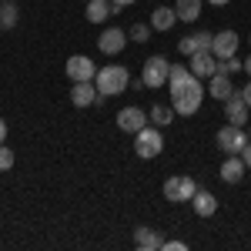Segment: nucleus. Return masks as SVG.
<instances>
[{"mask_svg": "<svg viewBox=\"0 0 251 251\" xmlns=\"http://www.w3.org/2000/svg\"><path fill=\"white\" fill-rule=\"evenodd\" d=\"M204 94H208V87L201 84V77H191L184 87H177L171 94V107L174 114H198V107H201V100H204Z\"/></svg>", "mask_w": 251, "mask_h": 251, "instance_id": "1", "label": "nucleus"}, {"mask_svg": "<svg viewBox=\"0 0 251 251\" xmlns=\"http://www.w3.org/2000/svg\"><path fill=\"white\" fill-rule=\"evenodd\" d=\"M94 84L104 97H114V94H124V91L131 87V74H127V67H121V64H107V67H100L94 74Z\"/></svg>", "mask_w": 251, "mask_h": 251, "instance_id": "2", "label": "nucleus"}, {"mask_svg": "<svg viewBox=\"0 0 251 251\" xmlns=\"http://www.w3.org/2000/svg\"><path fill=\"white\" fill-rule=\"evenodd\" d=\"M161 151H164V137H161V131L151 127V124H144V127L134 134V154L144 157V161H151V157H157Z\"/></svg>", "mask_w": 251, "mask_h": 251, "instance_id": "3", "label": "nucleus"}, {"mask_svg": "<svg viewBox=\"0 0 251 251\" xmlns=\"http://www.w3.org/2000/svg\"><path fill=\"white\" fill-rule=\"evenodd\" d=\"M168 74H171V64H168V57L154 54V57H148V60H144L141 80H144V87L157 91V87H164V84H168Z\"/></svg>", "mask_w": 251, "mask_h": 251, "instance_id": "4", "label": "nucleus"}, {"mask_svg": "<svg viewBox=\"0 0 251 251\" xmlns=\"http://www.w3.org/2000/svg\"><path fill=\"white\" fill-rule=\"evenodd\" d=\"M194 191H198V184H194V177H188V174H177V177H168V181H164V198H168L171 204L191 201Z\"/></svg>", "mask_w": 251, "mask_h": 251, "instance_id": "5", "label": "nucleus"}, {"mask_svg": "<svg viewBox=\"0 0 251 251\" xmlns=\"http://www.w3.org/2000/svg\"><path fill=\"white\" fill-rule=\"evenodd\" d=\"M245 144H248V134H245V127H238V124H228V127L218 131V148H221L225 154H241Z\"/></svg>", "mask_w": 251, "mask_h": 251, "instance_id": "6", "label": "nucleus"}, {"mask_svg": "<svg viewBox=\"0 0 251 251\" xmlns=\"http://www.w3.org/2000/svg\"><path fill=\"white\" fill-rule=\"evenodd\" d=\"M127 40H131V37H127V30H121V27H107V30L97 37V47H100V54H111V57H114V54H121V50L127 47Z\"/></svg>", "mask_w": 251, "mask_h": 251, "instance_id": "7", "label": "nucleus"}, {"mask_svg": "<svg viewBox=\"0 0 251 251\" xmlns=\"http://www.w3.org/2000/svg\"><path fill=\"white\" fill-rule=\"evenodd\" d=\"M64 71H67V77L74 80V84H77V80H94V74H97L94 60L84 57V54H74V57L67 60V67H64Z\"/></svg>", "mask_w": 251, "mask_h": 251, "instance_id": "8", "label": "nucleus"}, {"mask_svg": "<svg viewBox=\"0 0 251 251\" xmlns=\"http://www.w3.org/2000/svg\"><path fill=\"white\" fill-rule=\"evenodd\" d=\"M148 121H151V117L144 114L141 107H121V111H117V127L127 131V134H137Z\"/></svg>", "mask_w": 251, "mask_h": 251, "instance_id": "9", "label": "nucleus"}, {"mask_svg": "<svg viewBox=\"0 0 251 251\" xmlns=\"http://www.w3.org/2000/svg\"><path fill=\"white\" fill-rule=\"evenodd\" d=\"M211 54L218 60L238 54V34H234V30H221V34H214V37H211Z\"/></svg>", "mask_w": 251, "mask_h": 251, "instance_id": "10", "label": "nucleus"}, {"mask_svg": "<svg viewBox=\"0 0 251 251\" xmlns=\"http://www.w3.org/2000/svg\"><path fill=\"white\" fill-rule=\"evenodd\" d=\"M248 104H245V97L238 94V91H234L231 97H228V100H225V114H228V124H238V127H245V124H248Z\"/></svg>", "mask_w": 251, "mask_h": 251, "instance_id": "11", "label": "nucleus"}, {"mask_svg": "<svg viewBox=\"0 0 251 251\" xmlns=\"http://www.w3.org/2000/svg\"><path fill=\"white\" fill-rule=\"evenodd\" d=\"M191 74L194 77H211V74H218V57H214L211 50H198V54H191Z\"/></svg>", "mask_w": 251, "mask_h": 251, "instance_id": "12", "label": "nucleus"}, {"mask_svg": "<svg viewBox=\"0 0 251 251\" xmlns=\"http://www.w3.org/2000/svg\"><path fill=\"white\" fill-rule=\"evenodd\" d=\"M97 94H100L97 84H91V80H77V84L71 87V104H74V107H91V104L97 100Z\"/></svg>", "mask_w": 251, "mask_h": 251, "instance_id": "13", "label": "nucleus"}, {"mask_svg": "<svg viewBox=\"0 0 251 251\" xmlns=\"http://www.w3.org/2000/svg\"><path fill=\"white\" fill-rule=\"evenodd\" d=\"M245 171H248V164L241 161V154H228L218 174H221V181H228V184H238V181L245 177Z\"/></svg>", "mask_w": 251, "mask_h": 251, "instance_id": "14", "label": "nucleus"}, {"mask_svg": "<svg viewBox=\"0 0 251 251\" xmlns=\"http://www.w3.org/2000/svg\"><path fill=\"white\" fill-rule=\"evenodd\" d=\"M208 80H211V84H208V94H211L214 100H221V104H225V100L234 94V87H231V74H221V71H218V74H211Z\"/></svg>", "mask_w": 251, "mask_h": 251, "instance_id": "15", "label": "nucleus"}, {"mask_svg": "<svg viewBox=\"0 0 251 251\" xmlns=\"http://www.w3.org/2000/svg\"><path fill=\"white\" fill-rule=\"evenodd\" d=\"M191 204H194V214H198V218H211V214L218 211V198H214L211 191H204V188L194 191Z\"/></svg>", "mask_w": 251, "mask_h": 251, "instance_id": "16", "label": "nucleus"}, {"mask_svg": "<svg viewBox=\"0 0 251 251\" xmlns=\"http://www.w3.org/2000/svg\"><path fill=\"white\" fill-rule=\"evenodd\" d=\"M134 245L141 251H161L164 248V238H161L154 228H144V225H141V228L134 231Z\"/></svg>", "mask_w": 251, "mask_h": 251, "instance_id": "17", "label": "nucleus"}, {"mask_svg": "<svg viewBox=\"0 0 251 251\" xmlns=\"http://www.w3.org/2000/svg\"><path fill=\"white\" fill-rule=\"evenodd\" d=\"M174 24H177V10H174V7H154V10H151V27H154V30L168 34Z\"/></svg>", "mask_w": 251, "mask_h": 251, "instance_id": "18", "label": "nucleus"}, {"mask_svg": "<svg viewBox=\"0 0 251 251\" xmlns=\"http://www.w3.org/2000/svg\"><path fill=\"white\" fill-rule=\"evenodd\" d=\"M111 14H114V3L111 0H87V20L91 24H104Z\"/></svg>", "mask_w": 251, "mask_h": 251, "instance_id": "19", "label": "nucleus"}, {"mask_svg": "<svg viewBox=\"0 0 251 251\" xmlns=\"http://www.w3.org/2000/svg\"><path fill=\"white\" fill-rule=\"evenodd\" d=\"M201 7H204V0H177L174 3L177 20H188V24H194V20L201 17Z\"/></svg>", "mask_w": 251, "mask_h": 251, "instance_id": "20", "label": "nucleus"}, {"mask_svg": "<svg viewBox=\"0 0 251 251\" xmlns=\"http://www.w3.org/2000/svg\"><path fill=\"white\" fill-rule=\"evenodd\" d=\"M148 117L154 121V127H168L174 121V107H164V104H154L151 111H148Z\"/></svg>", "mask_w": 251, "mask_h": 251, "instance_id": "21", "label": "nucleus"}, {"mask_svg": "<svg viewBox=\"0 0 251 251\" xmlns=\"http://www.w3.org/2000/svg\"><path fill=\"white\" fill-rule=\"evenodd\" d=\"M14 24H17V3H14V0H3V3H0V27L10 30Z\"/></svg>", "mask_w": 251, "mask_h": 251, "instance_id": "22", "label": "nucleus"}, {"mask_svg": "<svg viewBox=\"0 0 251 251\" xmlns=\"http://www.w3.org/2000/svg\"><path fill=\"white\" fill-rule=\"evenodd\" d=\"M151 30H154V27L141 20V24H134V27L127 30V37H131V40H137V44H144V40H151Z\"/></svg>", "mask_w": 251, "mask_h": 251, "instance_id": "23", "label": "nucleus"}, {"mask_svg": "<svg viewBox=\"0 0 251 251\" xmlns=\"http://www.w3.org/2000/svg\"><path fill=\"white\" fill-rule=\"evenodd\" d=\"M177 50L184 54V57H191V54H198L201 50V40H198V34H188V37L177 44Z\"/></svg>", "mask_w": 251, "mask_h": 251, "instance_id": "24", "label": "nucleus"}, {"mask_svg": "<svg viewBox=\"0 0 251 251\" xmlns=\"http://www.w3.org/2000/svg\"><path fill=\"white\" fill-rule=\"evenodd\" d=\"M241 64H245V60H238V54H231V57L218 60V71H221V74H234V71H241Z\"/></svg>", "mask_w": 251, "mask_h": 251, "instance_id": "25", "label": "nucleus"}, {"mask_svg": "<svg viewBox=\"0 0 251 251\" xmlns=\"http://www.w3.org/2000/svg\"><path fill=\"white\" fill-rule=\"evenodd\" d=\"M14 168V151L7 144H0V171H10Z\"/></svg>", "mask_w": 251, "mask_h": 251, "instance_id": "26", "label": "nucleus"}, {"mask_svg": "<svg viewBox=\"0 0 251 251\" xmlns=\"http://www.w3.org/2000/svg\"><path fill=\"white\" fill-rule=\"evenodd\" d=\"M164 248L168 251H188V245L184 241H164Z\"/></svg>", "mask_w": 251, "mask_h": 251, "instance_id": "27", "label": "nucleus"}, {"mask_svg": "<svg viewBox=\"0 0 251 251\" xmlns=\"http://www.w3.org/2000/svg\"><path fill=\"white\" fill-rule=\"evenodd\" d=\"M241 161H245V164H248V168H251V141H248V144H245V148H241Z\"/></svg>", "mask_w": 251, "mask_h": 251, "instance_id": "28", "label": "nucleus"}, {"mask_svg": "<svg viewBox=\"0 0 251 251\" xmlns=\"http://www.w3.org/2000/svg\"><path fill=\"white\" fill-rule=\"evenodd\" d=\"M238 94L245 97V104H248V107H251V77H248V87H245V91H238Z\"/></svg>", "mask_w": 251, "mask_h": 251, "instance_id": "29", "label": "nucleus"}, {"mask_svg": "<svg viewBox=\"0 0 251 251\" xmlns=\"http://www.w3.org/2000/svg\"><path fill=\"white\" fill-rule=\"evenodd\" d=\"M241 71H245V74H248V77H251V54H248V57H245V64H241Z\"/></svg>", "mask_w": 251, "mask_h": 251, "instance_id": "30", "label": "nucleus"}, {"mask_svg": "<svg viewBox=\"0 0 251 251\" xmlns=\"http://www.w3.org/2000/svg\"><path fill=\"white\" fill-rule=\"evenodd\" d=\"M7 141V124H3V117H0V144Z\"/></svg>", "mask_w": 251, "mask_h": 251, "instance_id": "31", "label": "nucleus"}, {"mask_svg": "<svg viewBox=\"0 0 251 251\" xmlns=\"http://www.w3.org/2000/svg\"><path fill=\"white\" fill-rule=\"evenodd\" d=\"M111 3H114V10H117V7H131L134 0H111Z\"/></svg>", "mask_w": 251, "mask_h": 251, "instance_id": "32", "label": "nucleus"}, {"mask_svg": "<svg viewBox=\"0 0 251 251\" xmlns=\"http://www.w3.org/2000/svg\"><path fill=\"white\" fill-rule=\"evenodd\" d=\"M208 3H214V7H225V3H231V0H208Z\"/></svg>", "mask_w": 251, "mask_h": 251, "instance_id": "33", "label": "nucleus"}, {"mask_svg": "<svg viewBox=\"0 0 251 251\" xmlns=\"http://www.w3.org/2000/svg\"><path fill=\"white\" fill-rule=\"evenodd\" d=\"M248 44H251V37H248Z\"/></svg>", "mask_w": 251, "mask_h": 251, "instance_id": "34", "label": "nucleus"}]
</instances>
